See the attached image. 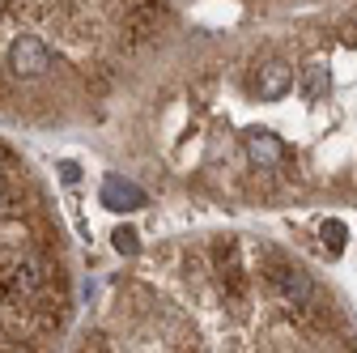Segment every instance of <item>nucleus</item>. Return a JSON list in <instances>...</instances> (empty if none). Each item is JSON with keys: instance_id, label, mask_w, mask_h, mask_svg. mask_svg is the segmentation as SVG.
I'll list each match as a JSON object with an SVG mask.
<instances>
[{"instance_id": "nucleus-1", "label": "nucleus", "mask_w": 357, "mask_h": 353, "mask_svg": "<svg viewBox=\"0 0 357 353\" xmlns=\"http://www.w3.org/2000/svg\"><path fill=\"white\" fill-rule=\"evenodd\" d=\"M68 311L60 226L26 166L0 145V353L52 336Z\"/></svg>"}, {"instance_id": "nucleus-2", "label": "nucleus", "mask_w": 357, "mask_h": 353, "mask_svg": "<svg viewBox=\"0 0 357 353\" xmlns=\"http://www.w3.org/2000/svg\"><path fill=\"white\" fill-rule=\"evenodd\" d=\"M56 26H68V9L56 0H0V85H34L60 68Z\"/></svg>"}, {"instance_id": "nucleus-3", "label": "nucleus", "mask_w": 357, "mask_h": 353, "mask_svg": "<svg viewBox=\"0 0 357 353\" xmlns=\"http://www.w3.org/2000/svg\"><path fill=\"white\" fill-rule=\"evenodd\" d=\"M289 90H294V68H289L285 60H268V64H259L255 94H259L264 103H277V98H285Z\"/></svg>"}, {"instance_id": "nucleus-4", "label": "nucleus", "mask_w": 357, "mask_h": 353, "mask_svg": "<svg viewBox=\"0 0 357 353\" xmlns=\"http://www.w3.org/2000/svg\"><path fill=\"white\" fill-rule=\"evenodd\" d=\"M102 204L115 213H132V209H145V192L137 183H128L123 174H107L102 179Z\"/></svg>"}, {"instance_id": "nucleus-5", "label": "nucleus", "mask_w": 357, "mask_h": 353, "mask_svg": "<svg viewBox=\"0 0 357 353\" xmlns=\"http://www.w3.org/2000/svg\"><path fill=\"white\" fill-rule=\"evenodd\" d=\"M247 158L259 166V170H277V166H285V145L273 137V132H247Z\"/></svg>"}, {"instance_id": "nucleus-6", "label": "nucleus", "mask_w": 357, "mask_h": 353, "mask_svg": "<svg viewBox=\"0 0 357 353\" xmlns=\"http://www.w3.org/2000/svg\"><path fill=\"white\" fill-rule=\"evenodd\" d=\"M328 90H332V73H328V64H306L302 68V94L310 98V103H324L328 98Z\"/></svg>"}, {"instance_id": "nucleus-7", "label": "nucleus", "mask_w": 357, "mask_h": 353, "mask_svg": "<svg viewBox=\"0 0 357 353\" xmlns=\"http://www.w3.org/2000/svg\"><path fill=\"white\" fill-rule=\"evenodd\" d=\"M111 239H115V251H119V255H137V251H141V234L128 230V226H119Z\"/></svg>"}, {"instance_id": "nucleus-8", "label": "nucleus", "mask_w": 357, "mask_h": 353, "mask_svg": "<svg viewBox=\"0 0 357 353\" xmlns=\"http://www.w3.org/2000/svg\"><path fill=\"white\" fill-rule=\"evenodd\" d=\"M344 239H349L344 222H336V217H332V222H324V243H328V251H332V255L344 247Z\"/></svg>"}]
</instances>
